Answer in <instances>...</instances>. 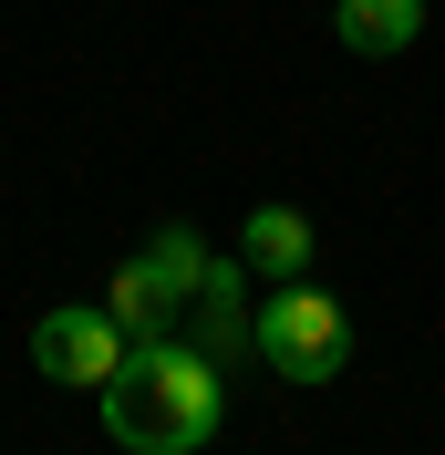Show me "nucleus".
Here are the masks:
<instances>
[{
  "mask_svg": "<svg viewBox=\"0 0 445 455\" xmlns=\"http://www.w3.org/2000/svg\"><path fill=\"white\" fill-rule=\"evenodd\" d=\"M259 363H270L279 383H332V372L352 363L342 300L311 290V280H270V300H259Z\"/></svg>",
  "mask_w": 445,
  "mask_h": 455,
  "instance_id": "nucleus-2",
  "label": "nucleus"
},
{
  "mask_svg": "<svg viewBox=\"0 0 445 455\" xmlns=\"http://www.w3.org/2000/svg\"><path fill=\"white\" fill-rule=\"evenodd\" d=\"M187 341L197 352H249L259 341V311H249V259H207L187 290Z\"/></svg>",
  "mask_w": 445,
  "mask_h": 455,
  "instance_id": "nucleus-4",
  "label": "nucleus"
},
{
  "mask_svg": "<svg viewBox=\"0 0 445 455\" xmlns=\"http://www.w3.org/2000/svg\"><path fill=\"white\" fill-rule=\"evenodd\" d=\"M125 321L104 311V300H62V311H42V331H31V363L53 372V383H73V394H104L114 372H125Z\"/></svg>",
  "mask_w": 445,
  "mask_h": 455,
  "instance_id": "nucleus-3",
  "label": "nucleus"
},
{
  "mask_svg": "<svg viewBox=\"0 0 445 455\" xmlns=\"http://www.w3.org/2000/svg\"><path fill=\"white\" fill-rule=\"evenodd\" d=\"M332 31L352 42V52H373V62H384V52H404V42L425 31V0H342V11H332Z\"/></svg>",
  "mask_w": 445,
  "mask_h": 455,
  "instance_id": "nucleus-7",
  "label": "nucleus"
},
{
  "mask_svg": "<svg viewBox=\"0 0 445 455\" xmlns=\"http://www.w3.org/2000/svg\"><path fill=\"white\" fill-rule=\"evenodd\" d=\"M228 425V383H218V352H197L187 331L166 341H135L125 372L104 383V435L125 455H207Z\"/></svg>",
  "mask_w": 445,
  "mask_h": 455,
  "instance_id": "nucleus-1",
  "label": "nucleus"
},
{
  "mask_svg": "<svg viewBox=\"0 0 445 455\" xmlns=\"http://www.w3.org/2000/svg\"><path fill=\"white\" fill-rule=\"evenodd\" d=\"M104 311L114 321H125V341H166L176 331V311H187V300H176V290L166 280H156V259H125V269H114V280H104Z\"/></svg>",
  "mask_w": 445,
  "mask_h": 455,
  "instance_id": "nucleus-5",
  "label": "nucleus"
},
{
  "mask_svg": "<svg viewBox=\"0 0 445 455\" xmlns=\"http://www.w3.org/2000/svg\"><path fill=\"white\" fill-rule=\"evenodd\" d=\"M239 259H249L259 280H301V269H311V218H301L290 197L249 207V228H239Z\"/></svg>",
  "mask_w": 445,
  "mask_h": 455,
  "instance_id": "nucleus-6",
  "label": "nucleus"
},
{
  "mask_svg": "<svg viewBox=\"0 0 445 455\" xmlns=\"http://www.w3.org/2000/svg\"><path fill=\"white\" fill-rule=\"evenodd\" d=\"M145 259H156V280H166L176 300H187V290H197V269H207V238H197L187 218H166L156 238H145Z\"/></svg>",
  "mask_w": 445,
  "mask_h": 455,
  "instance_id": "nucleus-8",
  "label": "nucleus"
}]
</instances>
